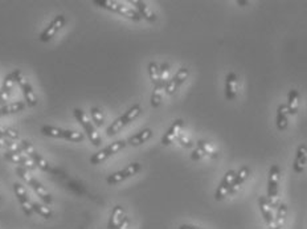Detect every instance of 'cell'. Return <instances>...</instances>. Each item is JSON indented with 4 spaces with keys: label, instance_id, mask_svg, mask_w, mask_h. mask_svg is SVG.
I'll return each instance as SVG.
<instances>
[{
    "label": "cell",
    "instance_id": "obj_1",
    "mask_svg": "<svg viewBox=\"0 0 307 229\" xmlns=\"http://www.w3.org/2000/svg\"><path fill=\"white\" fill-rule=\"evenodd\" d=\"M94 4L99 6V7L105 8L107 11L118 14V15L125 16L127 19L133 20V22H139L142 18L137 12V10L126 6V4L121 3V2H113V0H94Z\"/></svg>",
    "mask_w": 307,
    "mask_h": 229
},
{
    "label": "cell",
    "instance_id": "obj_2",
    "mask_svg": "<svg viewBox=\"0 0 307 229\" xmlns=\"http://www.w3.org/2000/svg\"><path fill=\"white\" fill-rule=\"evenodd\" d=\"M16 174L19 175L21 179H23L25 183H28L30 186V188L33 190L34 192H36V195L40 198V199L44 202V204L45 206H50V204L53 203V199H52V195H50L49 192H48V190H46L44 186H42L40 182L37 180V179H34L32 175L29 174V171H28L27 168H23V167H17L16 168Z\"/></svg>",
    "mask_w": 307,
    "mask_h": 229
},
{
    "label": "cell",
    "instance_id": "obj_3",
    "mask_svg": "<svg viewBox=\"0 0 307 229\" xmlns=\"http://www.w3.org/2000/svg\"><path fill=\"white\" fill-rule=\"evenodd\" d=\"M140 113H142V108H140L139 104H135V105L131 106L127 112H125V114H122L119 118H117V120H114L113 124L107 128L106 130L107 136H115V134L121 132L125 126H127L130 122H133L137 116H139Z\"/></svg>",
    "mask_w": 307,
    "mask_h": 229
},
{
    "label": "cell",
    "instance_id": "obj_4",
    "mask_svg": "<svg viewBox=\"0 0 307 229\" xmlns=\"http://www.w3.org/2000/svg\"><path fill=\"white\" fill-rule=\"evenodd\" d=\"M281 182V168L278 164H273L270 167L269 178H268V195L266 199L273 208L278 206V191H280Z\"/></svg>",
    "mask_w": 307,
    "mask_h": 229
},
{
    "label": "cell",
    "instance_id": "obj_5",
    "mask_svg": "<svg viewBox=\"0 0 307 229\" xmlns=\"http://www.w3.org/2000/svg\"><path fill=\"white\" fill-rule=\"evenodd\" d=\"M41 132L46 136H52V138H62L66 139V140H70V142H82L85 139L84 132L65 130V128H54V126H49V124L42 126Z\"/></svg>",
    "mask_w": 307,
    "mask_h": 229
},
{
    "label": "cell",
    "instance_id": "obj_6",
    "mask_svg": "<svg viewBox=\"0 0 307 229\" xmlns=\"http://www.w3.org/2000/svg\"><path fill=\"white\" fill-rule=\"evenodd\" d=\"M73 116H76V120H78L81 126L84 128L87 138L90 139V142L93 143L94 146H99V144L102 143V139H101V136H99L98 132L95 130L94 124L87 120L86 114H85L81 109H74L73 110Z\"/></svg>",
    "mask_w": 307,
    "mask_h": 229
},
{
    "label": "cell",
    "instance_id": "obj_7",
    "mask_svg": "<svg viewBox=\"0 0 307 229\" xmlns=\"http://www.w3.org/2000/svg\"><path fill=\"white\" fill-rule=\"evenodd\" d=\"M126 144H127L126 140H115V142L110 143L109 146H106L105 148H102V150H99L98 152L93 154V156L90 158V163L91 164H99V163H102V162H105L106 159L110 158V156H113L114 154H117V152H119L121 150H123Z\"/></svg>",
    "mask_w": 307,
    "mask_h": 229
},
{
    "label": "cell",
    "instance_id": "obj_8",
    "mask_svg": "<svg viewBox=\"0 0 307 229\" xmlns=\"http://www.w3.org/2000/svg\"><path fill=\"white\" fill-rule=\"evenodd\" d=\"M20 146L23 147L24 152H25V154H27L30 159H32V162L36 164V167H38V168L42 170V171H46V172H50V171H52L50 164L48 163V160H46V159L44 158V156H42V155L40 154L36 148H34V146L32 144V143L25 140V139H23V140L20 142Z\"/></svg>",
    "mask_w": 307,
    "mask_h": 229
},
{
    "label": "cell",
    "instance_id": "obj_9",
    "mask_svg": "<svg viewBox=\"0 0 307 229\" xmlns=\"http://www.w3.org/2000/svg\"><path fill=\"white\" fill-rule=\"evenodd\" d=\"M140 170H142L140 163L134 162V163H130L129 166H126L125 168L121 170V171H117V172L109 175V176L106 178V182L107 184H110V186H115V184L122 183V182L126 180V179H129V178L137 175Z\"/></svg>",
    "mask_w": 307,
    "mask_h": 229
},
{
    "label": "cell",
    "instance_id": "obj_10",
    "mask_svg": "<svg viewBox=\"0 0 307 229\" xmlns=\"http://www.w3.org/2000/svg\"><path fill=\"white\" fill-rule=\"evenodd\" d=\"M188 76H190V70H188V68L183 66V68L179 69V70L176 72V74H175L172 78L168 80V82L166 84L164 93L168 94V96H172V94L176 93V90H178L179 88L184 84V81L188 78Z\"/></svg>",
    "mask_w": 307,
    "mask_h": 229
},
{
    "label": "cell",
    "instance_id": "obj_11",
    "mask_svg": "<svg viewBox=\"0 0 307 229\" xmlns=\"http://www.w3.org/2000/svg\"><path fill=\"white\" fill-rule=\"evenodd\" d=\"M13 191H15V195L19 200V204L21 206V210L27 216H32L34 214L33 208H32V200L29 199V196L27 194V190L21 186L20 183L13 184Z\"/></svg>",
    "mask_w": 307,
    "mask_h": 229
},
{
    "label": "cell",
    "instance_id": "obj_12",
    "mask_svg": "<svg viewBox=\"0 0 307 229\" xmlns=\"http://www.w3.org/2000/svg\"><path fill=\"white\" fill-rule=\"evenodd\" d=\"M65 23H66V19H65L64 15H57L56 18H54L52 22H50V24L48 26H46L45 30H42V34H40V42H49L50 38H54V34L58 32V30L62 28V26H65Z\"/></svg>",
    "mask_w": 307,
    "mask_h": 229
},
{
    "label": "cell",
    "instance_id": "obj_13",
    "mask_svg": "<svg viewBox=\"0 0 307 229\" xmlns=\"http://www.w3.org/2000/svg\"><path fill=\"white\" fill-rule=\"evenodd\" d=\"M235 176H236V172L233 171V170L227 171V174H225L223 179H221L216 192H215V199L223 200L224 198H227L228 192H229V188H231V184H232V182H233V179H235Z\"/></svg>",
    "mask_w": 307,
    "mask_h": 229
},
{
    "label": "cell",
    "instance_id": "obj_14",
    "mask_svg": "<svg viewBox=\"0 0 307 229\" xmlns=\"http://www.w3.org/2000/svg\"><path fill=\"white\" fill-rule=\"evenodd\" d=\"M4 158L7 159L8 162L15 163V164H20L23 168H27L29 170V171L36 168V164H34L32 159H30L27 154H17V152L7 151V152L4 154Z\"/></svg>",
    "mask_w": 307,
    "mask_h": 229
},
{
    "label": "cell",
    "instance_id": "obj_15",
    "mask_svg": "<svg viewBox=\"0 0 307 229\" xmlns=\"http://www.w3.org/2000/svg\"><path fill=\"white\" fill-rule=\"evenodd\" d=\"M237 89H239V80L235 72H229L225 77V98L228 101H235L237 98Z\"/></svg>",
    "mask_w": 307,
    "mask_h": 229
},
{
    "label": "cell",
    "instance_id": "obj_16",
    "mask_svg": "<svg viewBox=\"0 0 307 229\" xmlns=\"http://www.w3.org/2000/svg\"><path fill=\"white\" fill-rule=\"evenodd\" d=\"M17 84H19L20 88H21V90H23L24 97H25V101H27L28 106L33 108V106L37 105V97H36V94H34L33 89H32V85H30L29 81L24 77L23 73L19 76Z\"/></svg>",
    "mask_w": 307,
    "mask_h": 229
},
{
    "label": "cell",
    "instance_id": "obj_17",
    "mask_svg": "<svg viewBox=\"0 0 307 229\" xmlns=\"http://www.w3.org/2000/svg\"><path fill=\"white\" fill-rule=\"evenodd\" d=\"M184 126V120H175L174 124H171L170 128L164 132L163 138H162V144L163 146H170L171 143H174V140L178 138V136L182 132V128Z\"/></svg>",
    "mask_w": 307,
    "mask_h": 229
},
{
    "label": "cell",
    "instance_id": "obj_18",
    "mask_svg": "<svg viewBox=\"0 0 307 229\" xmlns=\"http://www.w3.org/2000/svg\"><path fill=\"white\" fill-rule=\"evenodd\" d=\"M307 166V146L306 144H301L297 148L296 158H294V163H293V168L296 174H302L305 171Z\"/></svg>",
    "mask_w": 307,
    "mask_h": 229
},
{
    "label": "cell",
    "instance_id": "obj_19",
    "mask_svg": "<svg viewBox=\"0 0 307 229\" xmlns=\"http://www.w3.org/2000/svg\"><path fill=\"white\" fill-rule=\"evenodd\" d=\"M258 206H260V210H261L264 222L269 226V228H272L274 224L273 206H270V203L268 202V199H266V196H260V198H258Z\"/></svg>",
    "mask_w": 307,
    "mask_h": 229
},
{
    "label": "cell",
    "instance_id": "obj_20",
    "mask_svg": "<svg viewBox=\"0 0 307 229\" xmlns=\"http://www.w3.org/2000/svg\"><path fill=\"white\" fill-rule=\"evenodd\" d=\"M249 175H251V168L247 167V166H245V167H241V170H240L239 172H236V176L235 179H233V182H232L229 192H228V196L233 195V194H236V192L239 191L240 187H241V186L245 183V180H247L248 178H249Z\"/></svg>",
    "mask_w": 307,
    "mask_h": 229
},
{
    "label": "cell",
    "instance_id": "obj_21",
    "mask_svg": "<svg viewBox=\"0 0 307 229\" xmlns=\"http://www.w3.org/2000/svg\"><path fill=\"white\" fill-rule=\"evenodd\" d=\"M126 218L125 214V208L122 206H115L113 208L110 214V218H109V222H107V229H117L119 226L123 218Z\"/></svg>",
    "mask_w": 307,
    "mask_h": 229
},
{
    "label": "cell",
    "instance_id": "obj_22",
    "mask_svg": "<svg viewBox=\"0 0 307 229\" xmlns=\"http://www.w3.org/2000/svg\"><path fill=\"white\" fill-rule=\"evenodd\" d=\"M131 4H134V6H135V8H137V12L140 15V18H143V19H146L147 22H150V23H154V22H156V15L151 11V8L148 7L147 4L144 3V2L135 0V2H131Z\"/></svg>",
    "mask_w": 307,
    "mask_h": 229
},
{
    "label": "cell",
    "instance_id": "obj_23",
    "mask_svg": "<svg viewBox=\"0 0 307 229\" xmlns=\"http://www.w3.org/2000/svg\"><path fill=\"white\" fill-rule=\"evenodd\" d=\"M276 124L277 128L284 132L289 126V112L286 105H280L277 109V116H276Z\"/></svg>",
    "mask_w": 307,
    "mask_h": 229
},
{
    "label": "cell",
    "instance_id": "obj_24",
    "mask_svg": "<svg viewBox=\"0 0 307 229\" xmlns=\"http://www.w3.org/2000/svg\"><path fill=\"white\" fill-rule=\"evenodd\" d=\"M151 136H152L151 128H144L142 132H137L135 136H130L129 140H127V144H130V146H140V144H143V143L147 142Z\"/></svg>",
    "mask_w": 307,
    "mask_h": 229
},
{
    "label": "cell",
    "instance_id": "obj_25",
    "mask_svg": "<svg viewBox=\"0 0 307 229\" xmlns=\"http://www.w3.org/2000/svg\"><path fill=\"white\" fill-rule=\"evenodd\" d=\"M288 218V206L285 203H280L277 206V214L274 216V224L272 228L282 229Z\"/></svg>",
    "mask_w": 307,
    "mask_h": 229
},
{
    "label": "cell",
    "instance_id": "obj_26",
    "mask_svg": "<svg viewBox=\"0 0 307 229\" xmlns=\"http://www.w3.org/2000/svg\"><path fill=\"white\" fill-rule=\"evenodd\" d=\"M298 102H300V92L297 89H292L289 92L288 96V112L292 116H297L298 114Z\"/></svg>",
    "mask_w": 307,
    "mask_h": 229
},
{
    "label": "cell",
    "instance_id": "obj_27",
    "mask_svg": "<svg viewBox=\"0 0 307 229\" xmlns=\"http://www.w3.org/2000/svg\"><path fill=\"white\" fill-rule=\"evenodd\" d=\"M197 148L204 154V156H209V158L212 159H216L219 156V152H217L216 148L211 143L207 142V140H203V139L197 140Z\"/></svg>",
    "mask_w": 307,
    "mask_h": 229
},
{
    "label": "cell",
    "instance_id": "obj_28",
    "mask_svg": "<svg viewBox=\"0 0 307 229\" xmlns=\"http://www.w3.org/2000/svg\"><path fill=\"white\" fill-rule=\"evenodd\" d=\"M24 108H25V105H24V102L21 101L8 104V105L1 106V108H0V116H9V114H15L19 113V112H23Z\"/></svg>",
    "mask_w": 307,
    "mask_h": 229
},
{
    "label": "cell",
    "instance_id": "obj_29",
    "mask_svg": "<svg viewBox=\"0 0 307 229\" xmlns=\"http://www.w3.org/2000/svg\"><path fill=\"white\" fill-rule=\"evenodd\" d=\"M164 85L162 82H158L154 86V90H152L151 94V106L152 108H159L160 104H162V100H163V94H164Z\"/></svg>",
    "mask_w": 307,
    "mask_h": 229
},
{
    "label": "cell",
    "instance_id": "obj_30",
    "mask_svg": "<svg viewBox=\"0 0 307 229\" xmlns=\"http://www.w3.org/2000/svg\"><path fill=\"white\" fill-rule=\"evenodd\" d=\"M0 147L1 148H5L7 151H11V152H17V154H25L23 150V147L15 143L13 140L8 138H4V136H0Z\"/></svg>",
    "mask_w": 307,
    "mask_h": 229
},
{
    "label": "cell",
    "instance_id": "obj_31",
    "mask_svg": "<svg viewBox=\"0 0 307 229\" xmlns=\"http://www.w3.org/2000/svg\"><path fill=\"white\" fill-rule=\"evenodd\" d=\"M20 74H21V70H20V69H15L12 73L5 76V78H4V82H3V88H1V89L9 93V92L12 90L13 85L17 82V78H19Z\"/></svg>",
    "mask_w": 307,
    "mask_h": 229
},
{
    "label": "cell",
    "instance_id": "obj_32",
    "mask_svg": "<svg viewBox=\"0 0 307 229\" xmlns=\"http://www.w3.org/2000/svg\"><path fill=\"white\" fill-rule=\"evenodd\" d=\"M148 69V76H150V80H151L152 85L155 86L156 84L160 82V66L156 62L151 61L147 66Z\"/></svg>",
    "mask_w": 307,
    "mask_h": 229
},
{
    "label": "cell",
    "instance_id": "obj_33",
    "mask_svg": "<svg viewBox=\"0 0 307 229\" xmlns=\"http://www.w3.org/2000/svg\"><path fill=\"white\" fill-rule=\"evenodd\" d=\"M32 208H33L34 214H40V216L44 218H50L53 216L52 210H50L45 204L38 203V202H32Z\"/></svg>",
    "mask_w": 307,
    "mask_h": 229
},
{
    "label": "cell",
    "instance_id": "obj_34",
    "mask_svg": "<svg viewBox=\"0 0 307 229\" xmlns=\"http://www.w3.org/2000/svg\"><path fill=\"white\" fill-rule=\"evenodd\" d=\"M90 114H91V118H93V124H94V126H97V128H102L103 124H105V116H103V112L99 108H97V106H94V108H91L90 109Z\"/></svg>",
    "mask_w": 307,
    "mask_h": 229
},
{
    "label": "cell",
    "instance_id": "obj_35",
    "mask_svg": "<svg viewBox=\"0 0 307 229\" xmlns=\"http://www.w3.org/2000/svg\"><path fill=\"white\" fill-rule=\"evenodd\" d=\"M0 136H4V138L15 140V139H19V132H16L15 128H8V126H4V124H0Z\"/></svg>",
    "mask_w": 307,
    "mask_h": 229
},
{
    "label": "cell",
    "instance_id": "obj_36",
    "mask_svg": "<svg viewBox=\"0 0 307 229\" xmlns=\"http://www.w3.org/2000/svg\"><path fill=\"white\" fill-rule=\"evenodd\" d=\"M168 80H170V65L167 62H164V64L160 65V82L166 86Z\"/></svg>",
    "mask_w": 307,
    "mask_h": 229
},
{
    "label": "cell",
    "instance_id": "obj_37",
    "mask_svg": "<svg viewBox=\"0 0 307 229\" xmlns=\"http://www.w3.org/2000/svg\"><path fill=\"white\" fill-rule=\"evenodd\" d=\"M176 139H178V142L180 143L183 147H186V148H192V147H194V142L191 140L190 136L183 134V132H180Z\"/></svg>",
    "mask_w": 307,
    "mask_h": 229
},
{
    "label": "cell",
    "instance_id": "obj_38",
    "mask_svg": "<svg viewBox=\"0 0 307 229\" xmlns=\"http://www.w3.org/2000/svg\"><path fill=\"white\" fill-rule=\"evenodd\" d=\"M8 101H9V93L3 89H0V104L3 106L8 105Z\"/></svg>",
    "mask_w": 307,
    "mask_h": 229
},
{
    "label": "cell",
    "instance_id": "obj_39",
    "mask_svg": "<svg viewBox=\"0 0 307 229\" xmlns=\"http://www.w3.org/2000/svg\"><path fill=\"white\" fill-rule=\"evenodd\" d=\"M203 158H204V154H203L199 148H195V150L192 151V154H191V159H192V160H200V159Z\"/></svg>",
    "mask_w": 307,
    "mask_h": 229
},
{
    "label": "cell",
    "instance_id": "obj_40",
    "mask_svg": "<svg viewBox=\"0 0 307 229\" xmlns=\"http://www.w3.org/2000/svg\"><path fill=\"white\" fill-rule=\"evenodd\" d=\"M130 228V218L126 216L125 218H123V222L119 224V226H118L117 229H129Z\"/></svg>",
    "mask_w": 307,
    "mask_h": 229
},
{
    "label": "cell",
    "instance_id": "obj_41",
    "mask_svg": "<svg viewBox=\"0 0 307 229\" xmlns=\"http://www.w3.org/2000/svg\"><path fill=\"white\" fill-rule=\"evenodd\" d=\"M178 229H203V228H199V226H188V224H183V226H179Z\"/></svg>",
    "mask_w": 307,
    "mask_h": 229
},
{
    "label": "cell",
    "instance_id": "obj_42",
    "mask_svg": "<svg viewBox=\"0 0 307 229\" xmlns=\"http://www.w3.org/2000/svg\"><path fill=\"white\" fill-rule=\"evenodd\" d=\"M239 4H245V6H247L248 2H239Z\"/></svg>",
    "mask_w": 307,
    "mask_h": 229
},
{
    "label": "cell",
    "instance_id": "obj_43",
    "mask_svg": "<svg viewBox=\"0 0 307 229\" xmlns=\"http://www.w3.org/2000/svg\"><path fill=\"white\" fill-rule=\"evenodd\" d=\"M270 229H276V228H270Z\"/></svg>",
    "mask_w": 307,
    "mask_h": 229
}]
</instances>
